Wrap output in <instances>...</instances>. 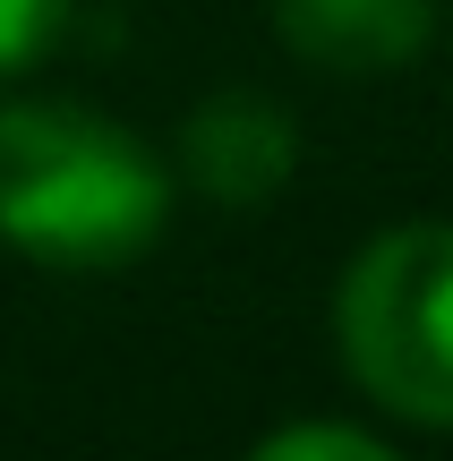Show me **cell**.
I'll list each match as a JSON object with an SVG mask.
<instances>
[{
	"instance_id": "obj_1",
	"label": "cell",
	"mask_w": 453,
	"mask_h": 461,
	"mask_svg": "<svg viewBox=\"0 0 453 461\" xmlns=\"http://www.w3.org/2000/svg\"><path fill=\"white\" fill-rule=\"evenodd\" d=\"M171 180L86 103H0V240L60 274H103L163 240Z\"/></svg>"
},
{
	"instance_id": "obj_2",
	"label": "cell",
	"mask_w": 453,
	"mask_h": 461,
	"mask_svg": "<svg viewBox=\"0 0 453 461\" xmlns=\"http://www.w3.org/2000/svg\"><path fill=\"white\" fill-rule=\"evenodd\" d=\"M334 342L376 411L453 436V222H394L342 265Z\"/></svg>"
},
{
	"instance_id": "obj_3",
	"label": "cell",
	"mask_w": 453,
	"mask_h": 461,
	"mask_svg": "<svg viewBox=\"0 0 453 461\" xmlns=\"http://www.w3.org/2000/svg\"><path fill=\"white\" fill-rule=\"evenodd\" d=\"M180 171H188V188H197L205 205L249 214V205H274L291 188V171H300V129H291V112L274 95L222 86V95H205L197 112L180 120Z\"/></svg>"
},
{
	"instance_id": "obj_4",
	"label": "cell",
	"mask_w": 453,
	"mask_h": 461,
	"mask_svg": "<svg viewBox=\"0 0 453 461\" xmlns=\"http://www.w3.org/2000/svg\"><path fill=\"white\" fill-rule=\"evenodd\" d=\"M274 26L325 77H385L428 51L437 0H274Z\"/></svg>"
},
{
	"instance_id": "obj_5",
	"label": "cell",
	"mask_w": 453,
	"mask_h": 461,
	"mask_svg": "<svg viewBox=\"0 0 453 461\" xmlns=\"http://www.w3.org/2000/svg\"><path fill=\"white\" fill-rule=\"evenodd\" d=\"M60 34H68V0H0V86L26 77Z\"/></svg>"
},
{
	"instance_id": "obj_6",
	"label": "cell",
	"mask_w": 453,
	"mask_h": 461,
	"mask_svg": "<svg viewBox=\"0 0 453 461\" xmlns=\"http://www.w3.org/2000/svg\"><path fill=\"white\" fill-rule=\"evenodd\" d=\"M308 453H334V461H385V436L342 428V419H308V428H274V436H257V461H308Z\"/></svg>"
}]
</instances>
